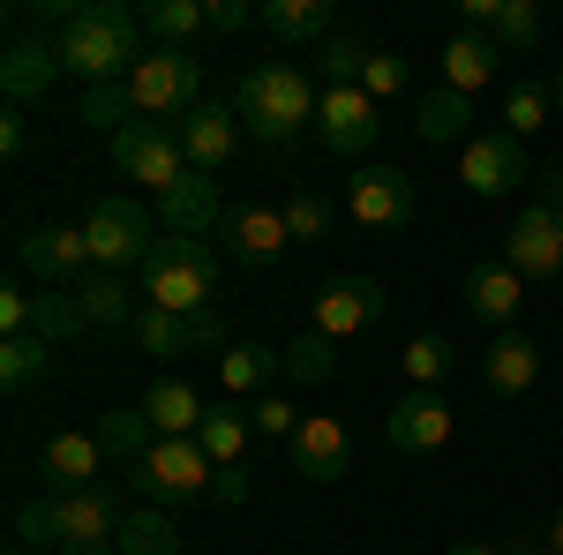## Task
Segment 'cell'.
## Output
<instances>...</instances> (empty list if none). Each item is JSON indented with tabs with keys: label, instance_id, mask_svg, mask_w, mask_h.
Wrapping results in <instances>:
<instances>
[{
	"label": "cell",
	"instance_id": "1",
	"mask_svg": "<svg viewBox=\"0 0 563 555\" xmlns=\"http://www.w3.org/2000/svg\"><path fill=\"white\" fill-rule=\"evenodd\" d=\"M53 23V45H60V68L90 84H129L135 60L151 53L143 45V15L113 8V0H68V8H45Z\"/></svg>",
	"mask_w": 563,
	"mask_h": 555
},
{
	"label": "cell",
	"instance_id": "2",
	"mask_svg": "<svg viewBox=\"0 0 563 555\" xmlns=\"http://www.w3.org/2000/svg\"><path fill=\"white\" fill-rule=\"evenodd\" d=\"M129 511L113 503V488H84V496H31L15 511V541L38 555H98L121 541Z\"/></svg>",
	"mask_w": 563,
	"mask_h": 555
},
{
	"label": "cell",
	"instance_id": "3",
	"mask_svg": "<svg viewBox=\"0 0 563 555\" xmlns=\"http://www.w3.org/2000/svg\"><path fill=\"white\" fill-rule=\"evenodd\" d=\"M316 98H323V90L308 84L294 60H263V68H249V76L233 84V113H241V129L256 135L263 151H294L301 129L316 121Z\"/></svg>",
	"mask_w": 563,
	"mask_h": 555
},
{
	"label": "cell",
	"instance_id": "4",
	"mask_svg": "<svg viewBox=\"0 0 563 555\" xmlns=\"http://www.w3.org/2000/svg\"><path fill=\"white\" fill-rule=\"evenodd\" d=\"M135 278H143V300H151V308H174V315H218V286H225V270H218L211 241L158 233V248H151V263H143Z\"/></svg>",
	"mask_w": 563,
	"mask_h": 555
},
{
	"label": "cell",
	"instance_id": "5",
	"mask_svg": "<svg viewBox=\"0 0 563 555\" xmlns=\"http://www.w3.org/2000/svg\"><path fill=\"white\" fill-rule=\"evenodd\" d=\"M504 263L519 270L526 286L563 278V166L541 173V196L511 218V233H504Z\"/></svg>",
	"mask_w": 563,
	"mask_h": 555
},
{
	"label": "cell",
	"instance_id": "6",
	"mask_svg": "<svg viewBox=\"0 0 563 555\" xmlns=\"http://www.w3.org/2000/svg\"><path fill=\"white\" fill-rule=\"evenodd\" d=\"M129 98L143 121H166V129H180L196 106H203V60L196 53H180V45H151L143 60H135L129 76Z\"/></svg>",
	"mask_w": 563,
	"mask_h": 555
},
{
	"label": "cell",
	"instance_id": "7",
	"mask_svg": "<svg viewBox=\"0 0 563 555\" xmlns=\"http://www.w3.org/2000/svg\"><path fill=\"white\" fill-rule=\"evenodd\" d=\"M84 241H90V263H98V270L129 278V270H143L151 248H158V218L143 211L135 196H98L90 218H84Z\"/></svg>",
	"mask_w": 563,
	"mask_h": 555
},
{
	"label": "cell",
	"instance_id": "8",
	"mask_svg": "<svg viewBox=\"0 0 563 555\" xmlns=\"http://www.w3.org/2000/svg\"><path fill=\"white\" fill-rule=\"evenodd\" d=\"M129 480L158 503V511H174V503H196V496H211L218 488V466L203 458V443L196 435H158L143 458L129 466Z\"/></svg>",
	"mask_w": 563,
	"mask_h": 555
},
{
	"label": "cell",
	"instance_id": "9",
	"mask_svg": "<svg viewBox=\"0 0 563 555\" xmlns=\"http://www.w3.org/2000/svg\"><path fill=\"white\" fill-rule=\"evenodd\" d=\"M15 263L38 278L45 293H76L90 270V241H84V225H60V218H45V225H31L23 233V248H15Z\"/></svg>",
	"mask_w": 563,
	"mask_h": 555
},
{
	"label": "cell",
	"instance_id": "10",
	"mask_svg": "<svg viewBox=\"0 0 563 555\" xmlns=\"http://www.w3.org/2000/svg\"><path fill=\"white\" fill-rule=\"evenodd\" d=\"M346 218L361 233H406L413 225V180L398 166H361L346 180Z\"/></svg>",
	"mask_w": 563,
	"mask_h": 555
},
{
	"label": "cell",
	"instance_id": "11",
	"mask_svg": "<svg viewBox=\"0 0 563 555\" xmlns=\"http://www.w3.org/2000/svg\"><path fill=\"white\" fill-rule=\"evenodd\" d=\"M106 466H113V451L98 443V428H60V435H45V451H38L45 496H84V488L106 480Z\"/></svg>",
	"mask_w": 563,
	"mask_h": 555
},
{
	"label": "cell",
	"instance_id": "12",
	"mask_svg": "<svg viewBox=\"0 0 563 555\" xmlns=\"http://www.w3.org/2000/svg\"><path fill=\"white\" fill-rule=\"evenodd\" d=\"M376 98L361 84H323V98H316V143L331 151V158H361L368 143H376Z\"/></svg>",
	"mask_w": 563,
	"mask_h": 555
},
{
	"label": "cell",
	"instance_id": "13",
	"mask_svg": "<svg viewBox=\"0 0 563 555\" xmlns=\"http://www.w3.org/2000/svg\"><path fill=\"white\" fill-rule=\"evenodd\" d=\"M368 323H384V286L376 278H331L323 293L308 300V331H323L331 345L361 338Z\"/></svg>",
	"mask_w": 563,
	"mask_h": 555
},
{
	"label": "cell",
	"instance_id": "14",
	"mask_svg": "<svg viewBox=\"0 0 563 555\" xmlns=\"http://www.w3.org/2000/svg\"><path fill=\"white\" fill-rule=\"evenodd\" d=\"M151 360H174V353H225V323L218 315H174V308H151L143 300V315H135L129 331Z\"/></svg>",
	"mask_w": 563,
	"mask_h": 555
},
{
	"label": "cell",
	"instance_id": "15",
	"mask_svg": "<svg viewBox=\"0 0 563 555\" xmlns=\"http://www.w3.org/2000/svg\"><path fill=\"white\" fill-rule=\"evenodd\" d=\"M286 466L301 473V480H316V488L346 480V466H353V435H346V421H331V413H301L294 443H286Z\"/></svg>",
	"mask_w": 563,
	"mask_h": 555
},
{
	"label": "cell",
	"instance_id": "16",
	"mask_svg": "<svg viewBox=\"0 0 563 555\" xmlns=\"http://www.w3.org/2000/svg\"><path fill=\"white\" fill-rule=\"evenodd\" d=\"M84 331V315H76V300L68 293H23V286H8L0 293V338H76Z\"/></svg>",
	"mask_w": 563,
	"mask_h": 555
},
{
	"label": "cell",
	"instance_id": "17",
	"mask_svg": "<svg viewBox=\"0 0 563 555\" xmlns=\"http://www.w3.org/2000/svg\"><path fill=\"white\" fill-rule=\"evenodd\" d=\"M459 180L474 188V196H511L526 180V143L504 129L488 135H466V151H459Z\"/></svg>",
	"mask_w": 563,
	"mask_h": 555
},
{
	"label": "cell",
	"instance_id": "18",
	"mask_svg": "<svg viewBox=\"0 0 563 555\" xmlns=\"http://www.w3.org/2000/svg\"><path fill=\"white\" fill-rule=\"evenodd\" d=\"M451 406L435 398V390H406L398 406H390V421H384V443L390 451H406V458H429V451H443L451 443Z\"/></svg>",
	"mask_w": 563,
	"mask_h": 555
},
{
	"label": "cell",
	"instance_id": "19",
	"mask_svg": "<svg viewBox=\"0 0 563 555\" xmlns=\"http://www.w3.org/2000/svg\"><path fill=\"white\" fill-rule=\"evenodd\" d=\"M174 135H180V151H188V166L211 180V173H225V158L241 151V113H233L225 98H203V106H196Z\"/></svg>",
	"mask_w": 563,
	"mask_h": 555
},
{
	"label": "cell",
	"instance_id": "20",
	"mask_svg": "<svg viewBox=\"0 0 563 555\" xmlns=\"http://www.w3.org/2000/svg\"><path fill=\"white\" fill-rule=\"evenodd\" d=\"M218 241H225V256H241V263H278L286 248H294L278 203H233L225 225H218Z\"/></svg>",
	"mask_w": 563,
	"mask_h": 555
},
{
	"label": "cell",
	"instance_id": "21",
	"mask_svg": "<svg viewBox=\"0 0 563 555\" xmlns=\"http://www.w3.org/2000/svg\"><path fill=\"white\" fill-rule=\"evenodd\" d=\"M481 384L496 390V398H526V390L541 384V345L526 338V331H496V345L481 353Z\"/></svg>",
	"mask_w": 563,
	"mask_h": 555
},
{
	"label": "cell",
	"instance_id": "22",
	"mask_svg": "<svg viewBox=\"0 0 563 555\" xmlns=\"http://www.w3.org/2000/svg\"><path fill=\"white\" fill-rule=\"evenodd\" d=\"M504 76V45L481 38V31H459V38L443 45V90H459V98H481V90Z\"/></svg>",
	"mask_w": 563,
	"mask_h": 555
},
{
	"label": "cell",
	"instance_id": "23",
	"mask_svg": "<svg viewBox=\"0 0 563 555\" xmlns=\"http://www.w3.org/2000/svg\"><path fill=\"white\" fill-rule=\"evenodd\" d=\"M68 300H76L84 331H135V315H143V300L129 293V278H113V270H90Z\"/></svg>",
	"mask_w": 563,
	"mask_h": 555
},
{
	"label": "cell",
	"instance_id": "24",
	"mask_svg": "<svg viewBox=\"0 0 563 555\" xmlns=\"http://www.w3.org/2000/svg\"><path fill=\"white\" fill-rule=\"evenodd\" d=\"M466 308H474L481 323L511 331V315L526 308V278L511 263H474V270H466Z\"/></svg>",
	"mask_w": 563,
	"mask_h": 555
},
{
	"label": "cell",
	"instance_id": "25",
	"mask_svg": "<svg viewBox=\"0 0 563 555\" xmlns=\"http://www.w3.org/2000/svg\"><path fill=\"white\" fill-rule=\"evenodd\" d=\"M53 76H68L60 68V45L53 38H15L8 45V60H0V84H8V106H23V98H45L53 90Z\"/></svg>",
	"mask_w": 563,
	"mask_h": 555
},
{
	"label": "cell",
	"instance_id": "26",
	"mask_svg": "<svg viewBox=\"0 0 563 555\" xmlns=\"http://www.w3.org/2000/svg\"><path fill=\"white\" fill-rule=\"evenodd\" d=\"M278 376H286V353H271V345H225L218 353V390L225 398H271Z\"/></svg>",
	"mask_w": 563,
	"mask_h": 555
},
{
	"label": "cell",
	"instance_id": "27",
	"mask_svg": "<svg viewBox=\"0 0 563 555\" xmlns=\"http://www.w3.org/2000/svg\"><path fill=\"white\" fill-rule=\"evenodd\" d=\"M256 23L271 31V38H286V45L339 38V8H331V0H263Z\"/></svg>",
	"mask_w": 563,
	"mask_h": 555
},
{
	"label": "cell",
	"instance_id": "28",
	"mask_svg": "<svg viewBox=\"0 0 563 555\" xmlns=\"http://www.w3.org/2000/svg\"><path fill=\"white\" fill-rule=\"evenodd\" d=\"M143 413H151L158 435H196L203 413H211V398H203L196 384H180V376H158V384L143 390Z\"/></svg>",
	"mask_w": 563,
	"mask_h": 555
},
{
	"label": "cell",
	"instance_id": "29",
	"mask_svg": "<svg viewBox=\"0 0 563 555\" xmlns=\"http://www.w3.org/2000/svg\"><path fill=\"white\" fill-rule=\"evenodd\" d=\"M196 443H203V458H211L218 473H233L241 458H249L256 428H249V413H241L233 398H211V413H203V428H196Z\"/></svg>",
	"mask_w": 563,
	"mask_h": 555
},
{
	"label": "cell",
	"instance_id": "30",
	"mask_svg": "<svg viewBox=\"0 0 563 555\" xmlns=\"http://www.w3.org/2000/svg\"><path fill=\"white\" fill-rule=\"evenodd\" d=\"M211 31V0H151L143 8V38L151 45H180L188 53V38H203Z\"/></svg>",
	"mask_w": 563,
	"mask_h": 555
},
{
	"label": "cell",
	"instance_id": "31",
	"mask_svg": "<svg viewBox=\"0 0 563 555\" xmlns=\"http://www.w3.org/2000/svg\"><path fill=\"white\" fill-rule=\"evenodd\" d=\"M398 368H406V390H443V384H451V368H459V353H451L443 331H421V338H406Z\"/></svg>",
	"mask_w": 563,
	"mask_h": 555
},
{
	"label": "cell",
	"instance_id": "32",
	"mask_svg": "<svg viewBox=\"0 0 563 555\" xmlns=\"http://www.w3.org/2000/svg\"><path fill=\"white\" fill-rule=\"evenodd\" d=\"M549 121H556V90H549V84L526 76V84L504 90V135H519V143H526V135H541Z\"/></svg>",
	"mask_w": 563,
	"mask_h": 555
},
{
	"label": "cell",
	"instance_id": "33",
	"mask_svg": "<svg viewBox=\"0 0 563 555\" xmlns=\"http://www.w3.org/2000/svg\"><path fill=\"white\" fill-rule=\"evenodd\" d=\"M466 121H474V98H459V90H429V98L413 106L421 143H459V135H466Z\"/></svg>",
	"mask_w": 563,
	"mask_h": 555
},
{
	"label": "cell",
	"instance_id": "34",
	"mask_svg": "<svg viewBox=\"0 0 563 555\" xmlns=\"http://www.w3.org/2000/svg\"><path fill=\"white\" fill-rule=\"evenodd\" d=\"M98 443H106L121 466H135V458L158 443V428H151V413H143V406H113V413L98 421Z\"/></svg>",
	"mask_w": 563,
	"mask_h": 555
},
{
	"label": "cell",
	"instance_id": "35",
	"mask_svg": "<svg viewBox=\"0 0 563 555\" xmlns=\"http://www.w3.org/2000/svg\"><path fill=\"white\" fill-rule=\"evenodd\" d=\"M113 555H180L174 518L158 511V503H143V511H129V525H121V541H113Z\"/></svg>",
	"mask_w": 563,
	"mask_h": 555
},
{
	"label": "cell",
	"instance_id": "36",
	"mask_svg": "<svg viewBox=\"0 0 563 555\" xmlns=\"http://www.w3.org/2000/svg\"><path fill=\"white\" fill-rule=\"evenodd\" d=\"M331 376H339V345L323 331H301L286 345V384H331Z\"/></svg>",
	"mask_w": 563,
	"mask_h": 555
},
{
	"label": "cell",
	"instance_id": "37",
	"mask_svg": "<svg viewBox=\"0 0 563 555\" xmlns=\"http://www.w3.org/2000/svg\"><path fill=\"white\" fill-rule=\"evenodd\" d=\"M53 368V345L45 338H0V384L8 390H31Z\"/></svg>",
	"mask_w": 563,
	"mask_h": 555
},
{
	"label": "cell",
	"instance_id": "38",
	"mask_svg": "<svg viewBox=\"0 0 563 555\" xmlns=\"http://www.w3.org/2000/svg\"><path fill=\"white\" fill-rule=\"evenodd\" d=\"M129 113H135L129 84H90V90H84V121H90L98 135H106V143H113V135L129 129Z\"/></svg>",
	"mask_w": 563,
	"mask_h": 555
},
{
	"label": "cell",
	"instance_id": "39",
	"mask_svg": "<svg viewBox=\"0 0 563 555\" xmlns=\"http://www.w3.org/2000/svg\"><path fill=\"white\" fill-rule=\"evenodd\" d=\"M278 218H286V233H294V248H301V241H323V233H331V203H323L316 188H294V196L278 203Z\"/></svg>",
	"mask_w": 563,
	"mask_h": 555
},
{
	"label": "cell",
	"instance_id": "40",
	"mask_svg": "<svg viewBox=\"0 0 563 555\" xmlns=\"http://www.w3.org/2000/svg\"><path fill=\"white\" fill-rule=\"evenodd\" d=\"M488 38L504 45V53L533 45V38H541V8H533V0H496V23H488Z\"/></svg>",
	"mask_w": 563,
	"mask_h": 555
},
{
	"label": "cell",
	"instance_id": "41",
	"mask_svg": "<svg viewBox=\"0 0 563 555\" xmlns=\"http://www.w3.org/2000/svg\"><path fill=\"white\" fill-rule=\"evenodd\" d=\"M368 53H376V45H361L353 31H339V38H323V76H331V84H361Z\"/></svg>",
	"mask_w": 563,
	"mask_h": 555
},
{
	"label": "cell",
	"instance_id": "42",
	"mask_svg": "<svg viewBox=\"0 0 563 555\" xmlns=\"http://www.w3.org/2000/svg\"><path fill=\"white\" fill-rule=\"evenodd\" d=\"M361 90H368L376 106H384V98H406V60L376 45V53H368V68H361Z\"/></svg>",
	"mask_w": 563,
	"mask_h": 555
},
{
	"label": "cell",
	"instance_id": "43",
	"mask_svg": "<svg viewBox=\"0 0 563 555\" xmlns=\"http://www.w3.org/2000/svg\"><path fill=\"white\" fill-rule=\"evenodd\" d=\"M249 428H256L263 443H294V428H301V413H294V406H286L278 390H271V398H256V406H249Z\"/></svg>",
	"mask_w": 563,
	"mask_h": 555
},
{
	"label": "cell",
	"instance_id": "44",
	"mask_svg": "<svg viewBox=\"0 0 563 555\" xmlns=\"http://www.w3.org/2000/svg\"><path fill=\"white\" fill-rule=\"evenodd\" d=\"M241 23H256V8H241V0H211V31H241Z\"/></svg>",
	"mask_w": 563,
	"mask_h": 555
},
{
	"label": "cell",
	"instance_id": "45",
	"mask_svg": "<svg viewBox=\"0 0 563 555\" xmlns=\"http://www.w3.org/2000/svg\"><path fill=\"white\" fill-rule=\"evenodd\" d=\"M211 503H249V466H233V473H218V488H211Z\"/></svg>",
	"mask_w": 563,
	"mask_h": 555
},
{
	"label": "cell",
	"instance_id": "46",
	"mask_svg": "<svg viewBox=\"0 0 563 555\" xmlns=\"http://www.w3.org/2000/svg\"><path fill=\"white\" fill-rule=\"evenodd\" d=\"M0 151H8V158H23V113H8V121H0Z\"/></svg>",
	"mask_w": 563,
	"mask_h": 555
},
{
	"label": "cell",
	"instance_id": "47",
	"mask_svg": "<svg viewBox=\"0 0 563 555\" xmlns=\"http://www.w3.org/2000/svg\"><path fill=\"white\" fill-rule=\"evenodd\" d=\"M541 555H563V511L549 518V533H541Z\"/></svg>",
	"mask_w": 563,
	"mask_h": 555
},
{
	"label": "cell",
	"instance_id": "48",
	"mask_svg": "<svg viewBox=\"0 0 563 555\" xmlns=\"http://www.w3.org/2000/svg\"><path fill=\"white\" fill-rule=\"evenodd\" d=\"M451 555H496V548H488V541H459Z\"/></svg>",
	"mask_w": 563,
	"mask_h": 555
},
{
	"label": "cell",
	"instance_id": "49",
	"mask_svg": "<svg viewBox=\"0 0 563 555\" xmlns=\"http://www.w3.org/2000/svg\"><path fill=\"white\" fill-rule=\"evenodd\" d=\"M549 90H556V121H563V60H556V76H549Z\"/></svg>",
	"mask_w": 563,
	"mask_h": 555
},
{
	"label": "cell",
	"instance_id": "50",
	"mask_svg": "<svg viewBox=\"0 0 563 555\" xmlns=\"http://www.w3.org/2000/svg\"><path fill=\"white\" fill-rule=\"evenodd\" d=\"M8 555H38V548H23V541H15V548H8Z\"/></svg>",
	"mask_w": 563,
	"mask_h": 555
},
{
	"label": "cell",
	"instance_id": "51",
	"mask_svg": "<svg viewBox=\"0 0 563 555\" xmlns=\"http://www.w3.org/2000/svg\"><path fill=\"white\" fill-rule=\"evenodd\" d=\"M98 555H113V548H98Z\"/></svg>",
	"mask_w": 563,
	"mask_h": 555
}]
</instances>
